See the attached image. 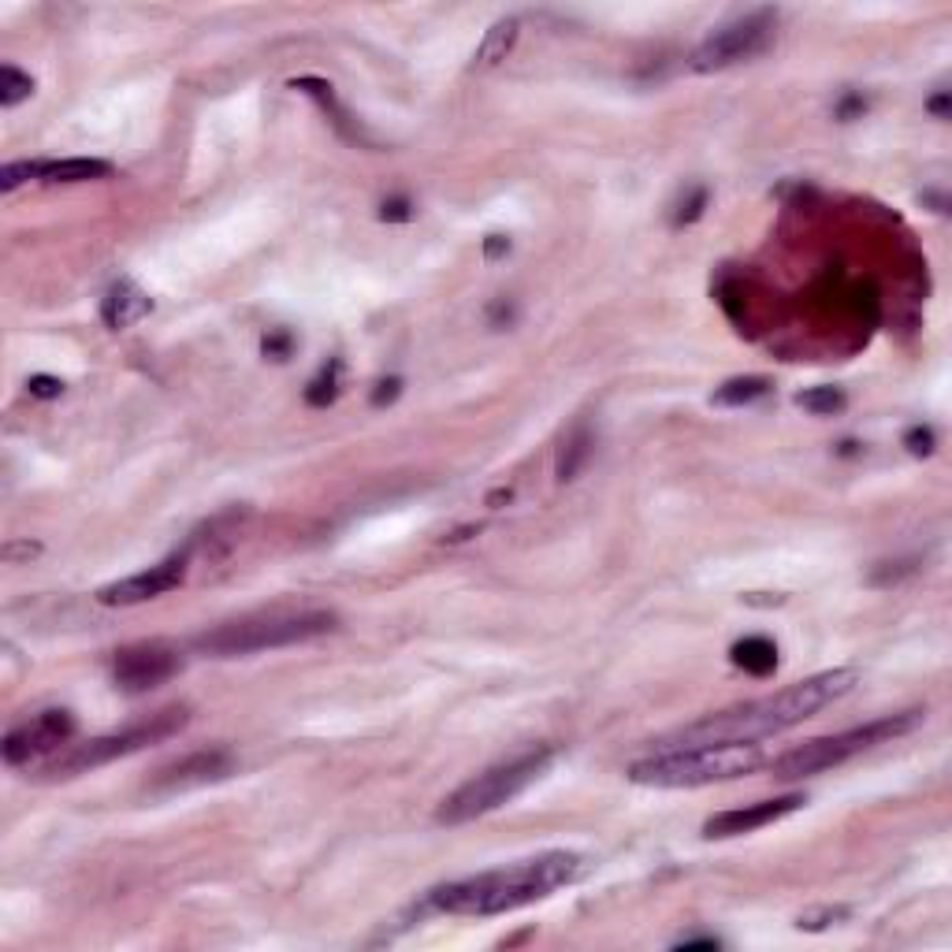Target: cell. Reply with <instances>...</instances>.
Segmentation results:
<instances>
[{
	"label": "cell",
	"mask_w": 952,
	"mask_h": 952,
	"mask_svg": "<svg viewBox=\"0 0 952 952\" xmlns=\"http://www.w3.org/2000/svg\"><path fill=\"white\" fill-rule=\"evenodd\" d=\"M591 450H596V432H591L588 421H580V425H574V432L563 439V450H558V462H555V476L563 484L577 480L580 469L588 465Z\"/></svg>",
	"instance_id": "17"
},
{
	"label": "cell",
	"mask_w": 952,
	"mask_h": 952,
	"mask_svg": "<svg viewBox=\"0 0 952 952\" xmlns=\"http://www.w3.org/2000/svg\"><path fill=\"white\" fill-rule=\"evenodd\" d=\"M335 626H338V618L332 610H298V615H283V610H276V615L227 621V626L201 632L194 640V648L201 655H213V659H239V655H257V651L316 640V637H324V632H332Z\"/></svg>",
	"instance_id": "6"
},
{
	"label": "cell",
	"mask_w": 952,
	"mask_h": 952,
	"mask_svg": "<svg viewBox=\"0 0 952 952\" xmlns=\"http://www.w3.org/2000/svg\"><path fill=\"white\" fill-rule=\"evenodd\" d=\"M338 362H327L321 373H316V379L310 387H305V402H310V406H327V402H332L335 395H338Z\"/></svg>",
	"instance_id": "22"
},
{
	"label": "cell",
	"mask_w": 952,
	"mask_h": 952,
	"mask_svg": "<svg viewBox=\"0 0 952 952\" xmlns=\"http://www.w3.org/2000/svg\"><path fill=\"white\" fill-rule=\"evenodd\" d=\"M379 220H387V224H406V220H414V205H409L406 198H391L379 205Z\"/></svg>",
	"instance_id": "26"
},
{
	"label": "cell",
	"mask_w": 952,
	"mask_h": 952,
	"mask_svg": "<svg viewBox=\"0 0 952 952\" xmlns=\"http://www.w3.org/2000/svg\"><path fill=\"white\" fill-rule=\"evenodd\" d=\"M841 919H849V908H814V912H803L797 919L800 930H827L830 923H841Z\"/></svg>",
	"instance_id": "24"
},
{
	"label": "cell",
	"mask_w": 952,
	"mask_h": 952,
	"mask_svg": "<svg viewBox=\"0 0 952 952\" xmlns=\"http://www.w3.org/2000/svg\"><path fill=\"white\" fill-rule=\"evenodd\" d=\"M585 855L551 849L517 860L510 867H495V871H480L458 882H443L436 890L425 893L428 912L443 915H506L517 908H528L544 897H551L563 885H574L585 874Z\"/></svg>",
	"instance_id": "2"
},
{
	"label": "cell",
	"mask_w": 952,
	"mask_h": 952,
	"mask_svg": "<svg viewBox=\"0 0 952 952\" xmlns=\"http://www.w3.org/2000/svg\"><path fill=\"white\" fill-rule=\"evenodd\" d=\"M150 313H153V298L134 280H115L109 287V294H104V302H101V324L112 327V332L134 327Z\"/></svg>",
	"instance_id": "14"
},
{
	"label": "cell",
	"mask_w": 952,
	"mask_h": 952,
	"mask_svg": "<svg viewBox=\"0 0 952 952\" xmlns=\"http://www.w3.org/2000/svg\"><path fill=\"white\" fill-rule=\"evenodd\" d=\"M729 659H733V666H740L745 674L767 677V674L778 670V644L767 640V637H745V640L733 644Z\"/></svg>",
	"instance_id": "18"
},
{
	"label": "cell",
	"mask_w": 952,
	"mask_h": 952,
	"mask_svg": "<svg viewBox=\"0 0 952 952\" xmlns=\"http://www.w3.org/2000/svg\"><path fill=\"white\" fill-rule=\"evenodd\" d=\"M722 941L718 938H689V941H677V949H718Z\"/></svg>",
	"instance_id": "35"
},
{
	"label": "cell",
	"mask_w": 952,
	"mask_h": 952,
	"mask_svg": "<svg viewBox=\"0 0 952 952\" xmlns=\"http://www.w3.org/2000/svg\"><path fill=\"white\" fill-rule=\"evenodd\" d=\"M797 406L808 409V414H814V417H833L849 406V398H844L841 387H808L797 395Z\"/></svg>",
	"instance_id": "20"
},
{
	"label": "cell",
	"mask_w": 952,
	"mask_h": 952,
	"mask_svg": "<svg viewBox=\"0 0 952 952\" xmlns=\"http://www.w3.org/2000/svg\"><path fill=\"white\" fill-rule=\"evenodd\" d=\"M510 321H514V305L495 302V305H492V324L499 327V324H510Z\"/></svg>",
	"instance_id": "33"
},
{
	"label": "cell",
	"mask_w": 952,
	"mask_h": 952,
	"mask_svg": "<svg viewBox=\"0 0 952 952\" xmlns=\"http://www.w3.org/2000/svg\"><path fill=\"white\" fill-rule=\"evenodd\" d=\"M179 670H183V651L168 640L126 644V648L115 651V659H112L115 685L131 696L150 692V689H156V685L172 681Z\"/></svg>",
	"instance_id": "9"
},
{
	"label": "cell",
	"mask_w": 952,
	"mask_h": 952,
	"mask_svg": "<svg viewBox=\"0 0 952 952\" xmlns=\"http://www.w3.org/2000/svg\"><path fill=\"white\" fill-rule=\"evenodd\" d=\"M27 391L34 398H60L63 395V379H57V376H30Z\"/></svg>",
	"instance_id": "27"
},
{
	"label": "cell",
	"mask_w": 952,
	"mask_h": 952,
	"mask_svg": "<svg viewBox=\"0 0 952 952\" xmlns=\"http://www.w3.org/2000/svg\"><path fill=\"white\" fill-rule=\"evenodd\" d=\"M287 351H291V335H287V332H272V335H264V354H269V357H276V362H283V357H287Z\"/></svg>",
	"instance_id": "29"
},
{
	"label": "cell",
	"mask_w": 952,
	"mask_h": 952,
	"mask_svg": "<svg viewBox=\"0 0 952 952\" xmlns=\"http://www.w3.org/2000/svg\"><path fill=\"white\" fill-rule=\"evenodd\" d=\"M506 253H510V239H506V235H488V239H484V257H488V261H499V257H506Z\"/></svg>",
	"instance_id": "31"
},
{
	"label": "cell",
	"mask_w": 952,
	"mask_h": 952,
	"mask_svg": "<svg viewBox=\"0 0 952 952\" xmlns=\"http://www.w3.org/2000/svg\"><path fill=\"white\" fill-rule=\"evenodd\" d=\"M551 763H555V748L536 745V748H528V752H517L510 759H503V763L480 770V774L469 778L465 786H458L447 800L439 803L436 822L439 827H465V822L480 819V814L499 811L503 803L521 797V792L533 786V781Z\"/></svg>",
	"instance_id": "4"
},
{
	"label": "cell",
	"mask_w": 952,
	"mask_h": 952,
	"mask_svg": "<svg viewBox=\"0 0 952 952\" xmlns=\"http://www.w3.org/2000/svg\"><path fill=\"white\" fill-rule=\"evenodd\" d=\"M112 164L93 161V156H71V161H30V179L41 183H90V179H109Z\"/></svg>",
	"instance_id": "15"
},
{
	"label": "cell",
	"mask_w": 952,
	"mask_h": 952,
	"mask_svg": "<svg viewBox=\"0 0 952 952\" xmlns=\"http://www.w3.org/2000/svg\"><path fill=\"white\" fill-rule=\"evenodd\" d=\"M402 395V379L391 376V379H379L376 391H373V406H387V402H395Z\"/></svg>",
	"instance_id": "28"
},
{
	"label": "cell",
	"mask_w": 952,
	"mask_h": 952,
	"mask_svg": "<svg viewBox=\"0 0 952 952\" xmlns=\"http://www.w3.org/2000/svg\"><path fill=\"white\" fill-rule=\"evenodd\" d=\"M763 748L759 745H677L655 748L651 756L637 759L626 778L632 786L648 789H700L715 781H733L756 774L763 767Z\"/></svg>",
	"instance_id": "3"
},
{
	"label": "cell",
	"mask_w": 952,
	"mask_h": 952,
	"mask_svg": "<svg viewBox=\"0 0 952 952\" xmlns=\"http://www.w3.org/2000/svg\"><path fill=\"white\" fill-rule=\"evenodd\" d=\"M30 93H34V79H30L27 71H19L16 63H0V104H4V109H16Z\"/></svg>",
	"instance_id": "21"
},
{
	"label": "cell",
	"mask_w": 952,
	"mask_h": 952,
	"mask_svg": "<svg viewBox=\"0 0 952 952\" xmlns=\"http://www.w3.org/2000/svg\"><path fill=\"white\" fill-rule=\"evenodd\" d=\"M186 558H190L186 551L168 555L164 563L142 569V574H131V577L115 580V585H104L98 591V602H104V607H134V602H150L156 596H164V591L183 585Z\"/></svg>",
	"instance_id": "11"
},
{
	"label": "cell",
	"mask_w": 952,
	"mask_h": 952,
	"mask_svg": "<svg viewBox=\"0 0 952 952\" xmlns=\"http://www.w3.org/2000/svg\"><path fill=\"white\" fill-rule=\"evenodd\" d=\"M767 395H770L767 376H737V379H726L711 395V402L715 406H752V402H763Z\"/></svg>",
	"instance_id": "19"
},
{
	"label": "cell",
	"mask_w": 952,
	"mask_h": 952,
	"mask_svg": "<svg viewBox=\"0 0 952 952\" xmlns=\"http://www.w3.org/2000/svg\"><path fill=\"white\" fill-rule=\"evenodd\" d=\"M934 428H926V425H915V428H908L904 432V447L915 454V458H926V454H934Z\"/></svg>",
	"instance_id": "25"
},
{
	"label": "cell",
	"mask_w": 952,
	"mask_h": 952,
	"mask_svg": "<svg viewBox=\"0 0 952 952\" xmlns=\"http://www.w3.org/2000/svg\"><path fill=\"white\" fill-rule=\"evenodd\" d=\"M186 722H190V711H186V707H168V711H156V715L145 718V722L123 729V733H104V737L87 740V745L71 748V752H63L57 763L45 770V774H49V778H79V774H90V770L112 763V759L134 756V752H142V748L156 745V740L175 737Z\"/></svg>",
	"instance_id": "7"
},
{
	"label": "cell",
	"mask_w": 952,
	"mask_h": 952,
	"mask_svg": "<svg viewBox=\"0 0 952 952\" xmlns=\"http://www.w3.org/2000/svg\"><path fill=\"white\" fill-rule=\"evenodd\" d=\"M75 715L63 711V707H49V711H41L34 718H27V722H19L16 729H8L4 745H0V756H4L8 767H27L34 763V759H45L52 756L57 748L68 745L71 737H75Z\"/></svg>",
	"instance_id": "10"
},
{
	"label": "cell",
	"mask_w": 952,
	"mask_h": 952,
	"mask_svg": "<svg viewBox=\"0 0 952 952\" xmlns=\"http://www.w3.org/2000/svg\"><path fill=\"white\" fill-rule=\"evenodd\" d=\"M800 792H789V797H778V800H759V803H748V808H729V811H718L711 819L703 822V838L707 841H722V838H740V833H752V830H763L770 822L786 819V814L800 811L803 808Z\"/></svg>",
	"instance_id": "13"
},
{
	"label": "cell",
	"mask_w": 952,
	"mask_h": 952,
	"mask_svg": "<svg viewBox=\"0 0 952 952\" xmlns=\"http://www.w3.org/2000/svg\"><path fill=\"white\" fill-rule=\"evenodd\" d=\"M703 209H707V190H703V186H692V190H689V198H685L681 205H677V213H674V227H689V224H696V220L703 216Z\"/></svg>",
	"instance_id": "23"
},
{
	"label": "cell",
	"mask_w": 952,
	"mask_h": 952,
	"mask_svg": "<svg viewBox=\"0 0 952 952\" xmlns=\"http://www.w3.org/2000/svg\"><path fill=\"white\" fill-rule=\"evenodd\" d=\"M231 774H235V756H231L227 748H209V752H194L172 767H164L161 774L153 778L150 792H156V797H172V792L213 786V781H224Z\"/></svg>",
	"instance_id": "12"
},
{
	"label": "cell",
	"mask_w": 952,
	"mask_h": 952,
	"mask_svg": "<svg viewBox=\"0 0 952 952\" xmlns=\"http://www.w3.org/2000/svg\"><path fill=\"white\" fill-rule=\"evenodd\" d=\"M919 726H923V711H901V715H882L867 726H852V729H844V733L814 737L808 745L778 756L774 763H770V774L778 781H800V778L822 774V770L849 763V759L871 752L878 745H890V740L912 733Z\"/></svg>",
	"instance_id": "5"
},
{
	"label": "cell",
	"mask_w": 952,
	"mask_h": 952,
	"mask_svg": "<svg viewBox=\"0 0 952 952\" xmlns=\"http://www.w3.org/2000/svg\"><path fill=\"white\" fill-rule=\"evenodd\" d=\"M926 109L934 112L938 120H945V115H949V90H941L938 98H930V104H926Z\"/></svg>",
	"instance_id": "34"
},
{
	"label": "cell",
	"mask_w": 952,
	"mask_h": 952,
	"mask_svg": "<svg viewBox=\"0 0 952 952\" xmlns=\"http://www.w3.org/2000/svg\"><path fill=\"white\" fill-rule=\"evenodd\" d=\"M774 30H778L774 8H756V12L733 19V23L718 27L689 57V68L696 75H711V71H726L740 60H752L774 45Z\"/></svg>",
	"instance_id": "8"
},
{
	"label": "cell",
	"mask_w": 952,
	"mask_h": 952,
	"mask_svg": "<svg viewBox=\"0 0 952 952\" xmlns=\"http://www.w3.org/2000/svg\"><path fill=\"white\" fill-rule=\"evenodd\" d=\"M38 551H41V547L30 544V539H27V544H4V551H0V555H4V563H16V558H30V555H38Z\"/></svg>",
	"instance_id": "32"
},
{
	"label": "cell",
	"mask_w": 952,
	"mask_h": 952,
	"mask_svg": "<svg viewBox=\"0 0 952 952\" xmlns=\"http://www.w3.org/2000/svg\"><path fill=\"white\" fill-rule=\"evenodd\" d=\"M517 38H521V19L506 16V19H499V23H492V30L484 34V41L473 52V71L499 68V63L514 52Z\"/></svg>",
	"instance_id": "16"
},
{
	"label": "cell",
	"mask_w": 952,
	"mask_h": 952,
	"mask_svg": "<svg viewBox=\"0 0 952 952\" xmlns=\"http://www.w3.org/2000/svg\"><path fill=\"white\" fill-rule=\"evenodd\" d=\"M867 112V98L863 93H844L841 104H838V120H852V115Z\"/></svg>",
	"instance_id": "30"
},
{
	"label": "cell",
	"mask_w": 952,
	"mask_h": 952,
	"mask_svg": "<svg viewBox=\"0 0 952 952\" xmlns=\"http://www.w3.org/2000/svg\"><path fill=\"white\" fill-rule=\"evenodd\" d=\"M860 681V674L849 666L838 670H822L808 677L800 685H789L774 696H759V700L726 707L700 718V722L677 729L674 737H662L659 748H677V745H759L767 737H778L786 729L808 722L811 715H819L822 707L838 703L841 696H849Z\"/></svg>",
	"instance_id": "1"
}]
</instances>
